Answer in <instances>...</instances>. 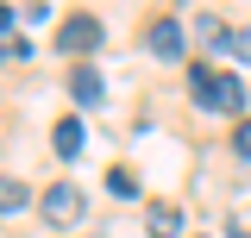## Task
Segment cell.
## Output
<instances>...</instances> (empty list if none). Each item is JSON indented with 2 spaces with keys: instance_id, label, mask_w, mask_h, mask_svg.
<instances>
[{
  "instance_id": "1",
  "label": "cell",
  "mask_w": 251,
  "mask_h": 238,
  "mask_svg": "<svg viewBox=\"0 0 251 238\" xmlns=\"http://www.w3.org/2000/svg\"><path fill=\"white\" fill-rule=\"evenodd\" d=\"M38 213H44L50 226H82V219H88V194H82L75 182H50L44 201H38Z\"/></svg>"
},
{
  "instance_id": "2",
  "label": "cell",
  "mask_w": 251,
  "mask_h": 238,
  "mask_svg": "<svg viewBox=\"0 0 251 238\" xmlns=\"http://www.w3.org/2000/svg\"><path fill=\"white\" fill-rule=\"evenodd\" d=\"M57 44L69 50V57H88V50H100V19H88V13H75V19H63Z\"/></svg>"
},
{
  "instance_id": "3",
  "label": "cell",
  "mask_w": 251,
  "mask_h": 238,
  "mask_svg": "<svg viewBox=\"0 0 251 238\" xmlns=\"http://www.w3.org/2000/svg\"><path fill=\"white\" fill-rule=\"evenodd\" d=\"M145 44H151V57H163V63H176L188 50V31L176 25V19H151V31H145Z\"/></svg>"
},
{
  "instance_id": "4",
  "label": "cell",
  "mask_w": 251,
  "mask_h": 238,
  "mask_svg": "<svg viewBox=\"0 0 251 238\" xmlns=\"http://www.w3.org/2000/svg\"><path fill=\"white\" fill-rule=\"evenodd\" d=\"M69 94H75L82 107H100V94H107L100 69H94V63H75V69H69Z\"/></svg>"
},
{
  "instance_id": "5",
  "label": "cell",
  "mask_w": 251,
  "mask_h": 238,
  "mask_svg": "<svg viewBox=\"0 0 251 238\" xmlns=\"http://www.w3.org/2000/svg\"><path fill=\"white\" fill-rule=\"evenodd\" d=\"M188 94L207 107V113H220V69H207V63H195L188 69Z\"/></svg>"
},
{
  "instance_id": "6",
  "label": "cell",
  "mask_w": 251,
  "mask_h": 238,
  "mask_svg": "<svg viewBox=\"0 0 251 238\" xmlns=\"http://www.w3.org/2000/svg\"><path fill=\"white\" fill-rule=\"evenodd\" d=\"M50 144H57V157H82V144H88V132H82V119L69 113L57 119V132H50Z\"/></svg>"
},
{
  "instance_id": "7",
  "label": "cell",
  "mask_w": 251,
  "mask_h": 238,
  "mask_svg": "<svg viewBox=\"0 0 251 238\" xmlns=\"http://www.w3.org/2000/svg\"><path fill=\"white\" fill-rule=\"evenodd\" d=\"M145 232L151 238H182V207H151L145 213Z\"/></svg>"
},
{
  "instance_id": "8",
  "label": "cell",
  "mask_w": 251,
  "mask_h": 238,
  "mask_svg": "<svg viewBox=\"0 0 251 238\" xmlns=\"http://www.w3.org/2000/svg\"><path fill=\"white\" fill-rule=\"evenodd\" d=\"M31 207V188L19 176H0V213H25Z\"/></svg>"
},
{
  "instance_id": "9",
  "label": "cell",
  "mask_w": 251,
  "mask_h": 238,
  "mask_svg": "<svg viewBox=\"0 0 251 238\" xmlns=\"http://www.w3.org/2000/svg\"><path fill=\"white\" fill-rule=\"evenodd\" d=\"M245 94H251V88H239L232 75H220V113H239V107H245Z\"/></svg>"
},
{
  "instance_id": "10",
  "label": "cell",
  "mask_w": 251,
  "mask_h": 238,
  "mask_svg": "<svg viewBox=\"0 0 251 238\" xmlns=\"http://www.w3.org/2000/svg\"><path fill=\"white\" fill-rule=\"evenodd\" d=\"M107 188H113L120 201H138V176H132V169H113V176H107Z\"/></svg>"
},
{
  "instance_id": "11",
  "label": "cell",
  "mask_w": 251,
  "mask_h": 238,
  "mask_svg": "<svg viewBox=\"0 0 251 238\" xmlns=\"http://www.w3.org/2000/svg\"><path fill=\"white\" fill-rule=\"evenodd\" d=\"M226 50H232L239 63H251V31H226V44H220V57H226Z\"/></svg>"
},
{
  "instance_id": "12",
  "label": "cell",
  "mask_w": 251,
  "mask_h": 238,
  "mask_svg": "<svg viewBox=\"0 0 251 238\" xmlns=\"http://www.w3.org/2000/svg\"><path fill=\"white\" fill-rule=\"evenodd\" d=\"M232 157H245V163H251V119L232 125Z\"/></svg>"
},
{
  "instance_id": "13",
  "label": "cell",
  "mask_w": 251,
  "mask_h": 238,
  "mask_svg": "<svg viewBox=\"0 0 251 238\" xmlns=\"http://www.w3.org/2000/svg\"><path fill=\"white\" fill-rule=\"evenodd\" d=\"M0 57H6V63H25L31 44H25V38H6V44H0Z\"/></svg>"
},
{
  "instance_id": "14",
  "label": "cell",
  "mask_w": 251,
  "mask_h": 238,
  "mask_svg": "<svg viewBox=\"0 0 251 238\" xmlns=\"http://www.w3.org/2000/svg\"><path fill=\"white\" fill-rule=\"evenodd\" d=\"M6 31H13V6H0V38H6Z\"/></svg>"
}]
</instances>
